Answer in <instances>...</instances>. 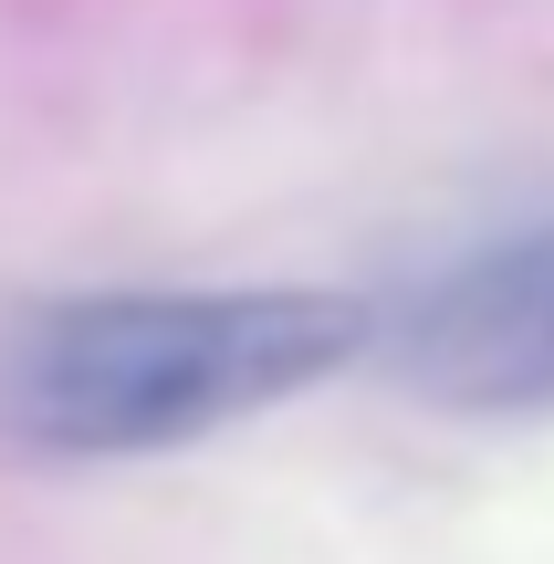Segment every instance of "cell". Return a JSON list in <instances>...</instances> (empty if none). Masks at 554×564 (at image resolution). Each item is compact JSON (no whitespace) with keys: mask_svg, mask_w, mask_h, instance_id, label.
<instances>
[{"mask_svg":"<svg viewBox=\"0 0 554 564\" xmlns=\"http://www.w3.org/2000/svg\"><path fill=\"white\" fill-rule=\"evenodd\" d=\"M377 345V303L272 282V293H74L0 335V429L53 460L178 449Z\"/></svg>","mask_w":554,"mask_h":564,"instance_id":"6da1fadb","label":"cell"},{"mask_svg":"<svg viewBox=\"0 0 554 564\" xmlns=\"http://www.w3.org/2000/svg\"><path fill=\"white\" fill-rule=\"evenodd\" d=\"M377 356L460 419H544L554 408V209L450 251L430 282L377 314Z\"/></svg>","mask_w":554,"mask_h":564,"instance_id":"7a4b0ae2","label":"cell"}]
</instances>
